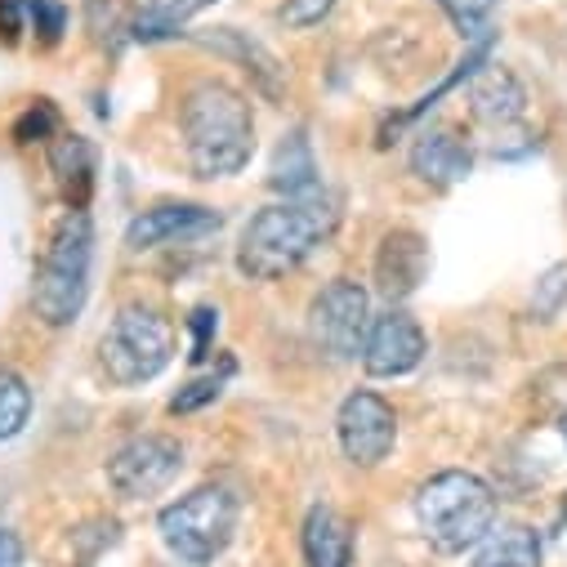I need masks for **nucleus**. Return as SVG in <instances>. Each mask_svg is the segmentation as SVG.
Returning <instances> with one entry per match:
<instances>
[{
    "label": "nucleus",
    "mask_w": 567,
    "mask_h": 567,
    "mask_svg": "<svg viewBox=\"0 0 567 567\" xmlns=\"http://www.w3.org/2000/svg\"><path fill=\"white\" fill-rule=\"evenodd\" d=\"M336 202L327 193L313 197H296V202H277L264 206L237 241V268L250 281H277L296 272L331 233H336Z\"/></svg>",
    "instance_id": "f257e3e1"
},
{
    "label": "nucleus",
    "mask_w": 567,
    "mask_h": 567,
    "mask_svg": "<svg viewBox=\"0 0 567 567\" xmlns=\"http://www.w3.org/2000/svg\"><path fill=\"white\" fill-rule=\"evenodd\" d=\"M184 148L197 179H228L255 153V116L241 90L224 81H197L179 107Z\"/></svg>",
    "instance_id": "f03ea898"
},
{
    "label": "nucleus",
    "mask_w": 567,
    "mask_h": 567,
    "mask_svg": "<svg viewBox=\"0 0 567 567\" xmlns=\"http://www.w3.org/2000/svg\"><path fill=\"white\" fill-rule=\"evenodd\" d=\"M90 264H94V224L85 210H63L50 228V241L37 264L32 309L45 327H72L90 296Z\"/></svg>",
    "instance_id": "7ed1b4c3"
},
{
    "label": "nucleus",
    "mask_w": 567,
    "mask_h": 567,
    "mask_svg": "<svg viewBox=\"0 0 567 567\" xmlns=\"http://www.w3.org/2000/svg\"><path fill=\"white\" fill-rule=\"evenodd\" d=\"M415 523L439 554H465L496 527V492L465 470H443L415 492Z\"/></svg>",
    "instance_id": "20e7f679"
},
{
    "label": "nucleus",
    "mask_w": 567,
    "mask_h": 567,
    "mask_svg": "<svg viewBox=\"0 0 567 567\" xmlns=\"http://www.w3.org/2000/svg\"><path fill=\"white\" fill-rule=\"evenodd\" d=\"M175 358V331L157 309L125 305L99 340V371L116 389H138L157 380Z\"/></svg>",
    "instance_id": "39448f33"
},
{
    "label": "nucleus",
    "mask_w": 567,
    "mask_h": 567,
    "mask_svg": "<svg viewBox=\"0 0 567 567\" xmlns=\"http://www.w3.org/2000/svg\"><path fill=\"white\" fill-rule=\"evenodd\" d=\"M237 514H241V505L228 487H197L162 509L157 532L175 558L202 567L228 549V540L237 532Z\"/></svg>",
    "instance_id": "423d86ee"
},
{
    "label": "nucleus",
    "mask_w": 567,
    "mask_h": 567,
    "mask_svg": "<svg viewBox=\"0 0 567 567\" xmlns=\"http://www.w3.org/2000/svg\"><path fill=\"white\" fill-rule=\"evenodd\" d=\"M371 331V296L358 281H331L309 305V336L331 362H353Z\"/></svg>",
    "instance_id": "0eeeda50"
},
{
    "label": "nucleus",
    "mask_w": 567,
    "mask_h": 567,
    "mask_svg": "<svg viewBox=\"0 0 567 567\" xmlns=\"http://www.w3.org/2000/svg\"><path fill=\"white\" fill-rule=\"evenodd\" d=\"M184 470V447L171 434H144L130 439L125 447L112 452L107 461V487L121 501H148L157 492H166Z\"/></svg>",
    "instance_id": "6e6552de"
},
{
    "label": "nucleus",
    "mask_w": 567,
    "mask_h": 567,
    "mask_svg": "<svg viewBox=\"0 0 567 567\" xmlns=\"http://www.w3.org/2000/svg\"><path fill=\"white\" fill-rule=\"evenodd\" d=\"M336 434H340V452L358 470H375L380 461H389V452L398 443V415L380 393L358 389V393H349L340 402Z\"/></svg>",
    "instance_id": "1a4fd4ad"
},
{
    "label": "nucleus",
    "mask_w": 567,
    "mask_h": 567,
    "mask_svg": "<svg viewBox=\"0 0 567 567\" xmlns=\"http://www.w3.org/2000/svg\"><path fill=\"white\" fill-rule=\"evenodd\" d=\"M420 362H424V331H420V322H415L411 313L389 309L384 318L371 322L367 344H362V367H367V375H375V380H398V375H411Z\"/></svg>",
    "instance_id": "9d476101"
},
{
    "label": "nucleus",
    "mask_w": 567,
    "mask_h": 567,
    "mask_svg": "<svg viewBox=\"0 0 567 567\" xmlns=\"http://www.w3.org/2000/svg\"><path fill=\"white\" fill-rule=\"evenodd\" d=\"M424 277H430V241L415 228H389L375 250V291L389 305H402L420 291Z\"/></svg>",
    "instance_id": "9b49d317"
},
{
    "label": "nucleus",
    "mask_w": 567,
    "mask_h": 567,
    "mask_svg": "<svg viewBox=\"0 0 567 567\" xmlns=\"http://www.w3.org/2000/svg\"><path fill=\"white\" fill-rule=\"evenodd\" d=\"M224 219L219 210L210 206H197V202H166V206H153L144 215H134L130 228H125V246L130 250H157V246H171V241H193V237H206L215 233Z\"/></svg>",
    "instance_id": "f8f14e48"
},
{
    "label": "nucleus",
    "mask_w": 567,
    "mask_h": 567,
    "mask_svg": "<svg viewBox=\"0 0 567 567\" xmlns=\"http://www.w3.org/2000/svg\"><path fill=\"white\" fill-rule=\"evenodd\" d=\"M193 41L219 59H233L268 103H281V94H287V68L277 63V54L264 41H255L237 28H210V32H197Z\"/></svg>",
    "instance_id": "ddd939ff"
},
{
    "label": "nucleus",
    "mask_w": 567,
    "mask_h": 567,
    "mask_svg": "<svg viewBox=\"0 0 567 567\" xmlns=\"http://www.w3.org/2000/svg\"><path fill=\"white\" fill-rule=\"evenodd\" d=\"M411 171L430 188H456L474 171V153L456 130H420L411 148Z\"/></svg>",
    "instance_id": "4468645a"
},
{
    "label": "nucleus",
    "mask_w": 567,
    "mask_h": 567,
    "mask_svg": "<svg viewBox=\"0 0 567 567\" xmlns=\"http://www.w3.org/2000/svg\"><path fill=\"white\" fill-rule=\"evenodd\" d=\"M470 112L483 125H514L527 112V94H523V85H518V76L509 68L483 63L474 72V85H470Z\"/></svg>",
    "instance_id": "2eb2a0df"
},
{
    "label": "nucleus",
    "mask_w": 567,
    "mask_h": 567,
    "mask_svg": "<svg viewBox=\"0 0 567 567\" xmlns=\"http://www.w3.org/2000/svg\"><path fill=\"white\" fill-rule=\"evenodd\" d=\"M50 175L68 210H85L94 193V148L85 134H54L50 138Z\"/></svg>",
    "instance_id": "dca6fc26"
},
{
    "label": "nucleus",
    "mask_w": 567,
    "mask_h": 567,
    "mask_svg": "<svg viewBox=\"0 0 567 567\" xmlns=\"http://www.w3.org/2000/svg\"><path fill=\"white\" fill-rule=\"evenodd\" d=\"M268 188L281 193L287 202L322 193V184H318V162H313V148H309L305 130H291V134L277 144V153H272V171H268Z\"/></svg>",
    "instance_id": "f3484780"
},
{
    "label": "nucleus",
    "mask_w": 567,
    "mask_h": 567,
    "mask_svg": "<svg viewBox=\"0 0 567 567\" xmlns=\"http://www.w3.org/2000/svg\"><path fill=\"white\" fill-rule=\"evenodd\" d=\"M305 558L309 567H353V532L331 505H313L305 518Z\"/></svg>",
    "instance_id": "a211bd4d"
},
{
    "label": "nucleus",
    "mask_w": 567,
    "mask_h": 567,
    "mask_svg": "<svg viewBox=\"0 0 567 567\" xmlns=\"http://www.w3.org/2000/svg\"><path fill=\"white\" fill-rule=\"evenodd\" d=\"M470 567H540V536L523 523L492 527L478 540V554Z\"/></svg>",
    "instance_id": "6ab92c4d"
},
{
    "label": "nucleus",
    "mask_w": 567,
    "mask_h": 567,
    "mask_svg": "<svg viewBox=\"0 0 567 567\" xmlns=\"http://www.w3.org/2000/svg\"><path fill=\"white\" fill-rule=\"evenodd\" d=\"M210 6H215V0H144L138 14H134V23H130V32H134V41H166L193 14L210 10Z\"/></svg>",
    "instance_id": "aec40b11"
},
{
    "label": "nucleus",
    "mask_w": 567,
    "mask_h": 567,
    "mask_svg": "<svg viewBox=\"0 0 567 567\" xmlns=\"http://www.w3.org/2000/svg\"><path fill=\"white\" fill-rule=\"evenodd\" d=\"M32 420V389L19 371H6L0 367V443H10L28 430Z\"/></svg>",
    "instance_id": "412c9836"
},
{
    "label": "nucleus",
    "mask_w": 567,
    "mask_h": 567,
    "mask_svg": "<svg viewBox=\"0 0 567 567\" xmlns=\"http://www.w3.org/2000/svg\"><path fill=\"white\" fill-rule=\"evenodd\" d=\"M233 375V358H224V367L219 371H210V375H197V380H188L171 402H166V411L171 415H193V411H202V406H210L219 393H224V380Z\"/></svg>",
    "instance_id": "4be33fe9"
},
{
    "label": "nucleus",
    "mask_w": 567,
    "mask_h": 567,
    "mask_svg": "<svg viewBox=\"0 0 567 567\" xmlns=\"http://www.w3.org/2000/svg\"><path fill=\"white\" fill-rule=\"evenodd\" d=\"M443 14L452 19V28L474 45L487 28V19L496 14V0H443Z\"/></svg>",
    "instance_id": "5701e85b"
},
{
    "label": "nucleus",
    "mask_w": 567,
    "mask_h": 567,
    "mask_svg": "<svg viewBox=\"0 0 567 567\" xmlns=\"http://www.w3.org/2000/svg\"><path fill=\"white\" fill-rule=\"evenodd\" d=\"M59 134V107L50 99H37L19 121H14V138L19 144H45V138Z\"/></svg>",
    "instance_id": "b1692460"
},
{
    "label": "nucleus",
    "mask_w": 567,
    "mask_h": 567,
    "mask_svg": "<svg viewBox=\"0 0 567 567\" xmlns=\"http://www.w3.org/2000/svg\"><path fill=\"white\" fill-rule=\"evenodd\" d=\"M28 23L37 28L41 45H59L68 32V6L63 0H28Z\"/></svg>",
    "instance_id": "393cba45"
},
{
    "label": "nucleus",
    "mask_w": 567,
    "mask_h": 567,
    "mask_svg": "<svg viewBox=\"0 0 567 567\" xmlns=\"http://www.w3.org/2000/svg\"><path fill=\"white\" fill-rule=\"evenodd\" d=\"M336 6H340V0H287V6L277 10V23L291 28V32H309V28H318Z\"/></svg>",
    "instance_id": "a878e982"
},
{
    "label": "nucleus",
    "mask_w": 567,
    "mask_h": 567,
    "mask_svg": "<svg viewBox=\"0 0 567 567\" xmlns=\"http://www.w3.org/2000/svg\"><path fill=\"white\" fill-rule=\"evenodd\" d=\"M188 331H193V362H206L210 358V344H215V331H219V313L210 309V305H202V309H193L188 313Z\"/></svg>",
    "instance_id": "bb28decb"
},
{
    "label": "nucleus",
    "mask_w": 567,
    "mask_h": 567,
    "mask_svg": "<svg viewBox=\"0 0 567 567\" xmlns=\"http://www.w3.org/2000/svg\"><path fill=\"white\" fill-rule=\"evenodd\" d=\"M28 32V0H0V45H19Z\"/></svg>",
    "instance_id": "cd10ccee"
},
{
    "label": "nucleus",
    "mask_w": 567,
    "mask_h": 567,
    "mask_svg": "<svg viewBox=\"0 0 567 567\" xmlns=\"http://www.w3.org/2000/svg\"><path fill=\"white\" fill-rule=\"evenodd\" d=\"M563 300H567V268H554V272L540 277V313L549 318Z\"/></svg>",
    "instance_id": "c85d7f7f"
},
{
    "label": "nucleus",
    "mask_w": 567,
    "mask_h": 567,
    "mask_svg": "<svg viewBox=\"0 0 567 567\" xmlns=\"http://www.w3.org/2000/svg\"><path fill=\"white\" fill-rule=\"evenodd\" d=\"M19 563H23V545H19V536L0 527V567H19Z\"/></svg>",
    "instance_id": "c756f323"
},
{
    "label": "nucleus",
    "mask_w": 567,
    "mask_h": 567,
    "mask_svg": "<svg viewBox=\"0 0 567 567\" xmlns=\"http://www.w3.org/2000/svg\"><path fill=\"white\" fill-rule=\"evenodd\" d=\"M563 439H567V415H563Z\"/></svg>",
    "instance_id": "7c9ffc66"
}]
</instances>
